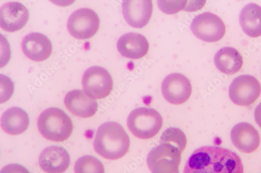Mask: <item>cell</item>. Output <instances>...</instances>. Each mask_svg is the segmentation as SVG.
I'll use <instances>...</instances> for the list:
<instances>
[{
    "label": "cell",
    "mask_w": 261,
    "mask_h": 173,
    "mask_svg": "<svg viewBox=\"0 0 261 173\" xmlns=\"http://www.w3.org/2000/svg\"><path fill=\"white\" fill-rule=\"evenodd\" d=\"M184 173H244L242 161L233 151L216 146L195 150L185 165Z\"/></svg>",
    "instance_id": "1"
},
{
    "label": "cell",
    "mask_w": 261,
    "mask_h": 173,
    "mask_svg": "<svg viewBox=\"0 0 261 173\" xmlns=\"http://www.w3.org/2000/svg\"><path fill=\"white\" fill-rule=\"evenodd\" d=\"M129 138L120 124L107 122L102 124L94 141L96 153L103 158L110 160H118L128 152Z\"/></svg>",
    "instance_id": "2"
},
{
    "label": "cell",
    "mask_w": 261,
    "mask_h": 173,
    "mask_svg": "<svg viewBox=\"0 0 261 173\" xmlns=\"http://www.w3.org/2000/svg\"><path fill=\"white\" fill-rule=\"evenodd\" d=\"M37 125L43 137L56 142L67 140L73 129L71 118L57 107H50L43 111L39 117Z\"/></svg>",
    "instance_id": "3"
},
{
    "label": "cell",
    "mask_w": 261,
    "mask_h": 173,
    "mask_svg": "<svg viewBox=\"0 0 261 173\" xmlns=\"http://www.w3.org/2000/svg\"><path fill=\"white\" fill-rule=\"evenodd\" d=\"M163 124L162 117L155 109L138 107L129 114L127 126L129 131L136 137L146 140L155 136Z\"/></svg>",
    "instance_id": "4"
},
{
    "label": "cell",
    "mask_w": 261,
    "mask_h": 173,
    "mask_svg": "<svg viewBox=\"0 0 261 173\" xmlns=\"http://www.w3.org/2000/svg\"><path fill=\"white\" fill-rule=\"evenodd\" d=\"M181 154L177 146L161 142L150 151L147 163L151 173H180Z\"/></svg>",
    "instance_id": "5"
},
{
    "label": "cell",
    "mask_w": 261,
    "mask_h": 173,
    "mask_svg": "<svg viewBox=\"0 0 261 173\" xmlns=\"http://www.w3.org/2000/svg\"><path fill=\"white\" fill-rule=\"evenodd\" d=\"M82 85L84 91L91 98L101 99L111 94L114 82L111 75L105 69L95 66L85 72Z\"/></svg>",
    "instance_id": "6"
},
{
    "label": "cell",
    "mask_w": 261,
    "mask_h": 173,
    "mask_svg": "<svg viewBox=\"0 0 261 173\" xmlns=\"http://www.w3.org/2000/svg\"><path fill=\"white\" fill-rule=\"evenodd\" d=\"M100 19L97 14L89 8H82L74 12L67 24L71 36L80 40L93 37L98 31Z\"/></svg>",
    "instance_id": "7"
},
{
    "label": "cell",
    "mask_w": 261,
    "mask_h": 173,
    "mask_svg": "<svg viewBox=\"0 0 261 173\" xmlns=\"http://www.w3.org/2000/svg\"><path fill=\"white\" fill-rule=\"evenodd\" d=\"M191 30L196 37L207 42L220 40L226 33L225 25L222 19L210 12L196 16L193 19Z\"/></svg>",
    "instance_id": "8"
},
{
    "label": "cell",
    "mask_w": 261,
    "mask_h": 173,
    "mask_svg": "<svg viewBox=\"0 0 261 173\" xmlns=\"http://www.w3.org/2000/svg\"><path fill=\"white\" fill-rule=\"evenodd\" d=\"M261 86L258 80L253 76L243 75L233 79L229 89L230 100L235 104L248 106L259 97Z\"/></svg>",
    "instance_id": "9"
},
{
    "label": "cell",
    "mask_w": 261,
    "mask_h": 173,
    "mask_svg": "<svg viewBox=\"0 0 261 173\" xmlns=\"http://www.w3.org/2000/svg\"><path fill=\"white\" fill-rule=\"evenodd\" d=\"M165 99L169 103L179 105L190 98L192 91L190 80L180 73L171 74L165 77L162 85Z\"/></svg>",
    "instance_id": "10"
},
{
    "label": "cell",
    "mask_w": 261,
    "mask_h": 173,
    "mask_svg": "<svg viewBox=\"0 0 261 173\" xmlns=\"http://www.w3.org/2000/svg\"><path fill=\"white\" fill-rule=\"evenodd\" d=\"M122 9L124 18L129 26L142 28L148 23L153 7L151 0H125Z\"/></svg>",
    "instance_id": "11"
},
{
    "label": "cell",
    "mask_w": 261,
    "mask_h": 173,
    "mask_svg": "<svg viewBox=\"0 0 261 173\" xmlns=\"http://www.w3.org/2000/svg\"><path fill=\"white\" fill-rule=\"evenodd\" d=\"M30 18L28 9L17 2L8 3L0 10V25L5 31L15 32L22 29Z\"/></svg>",
    "instance_id": "12"
},
{
    "label": "cell",
    "mask_w": 261,
    "mask_h": 173,
    "mask_svg": "<svg viewBox=\"0 0 261 173\" xmlns=\"http://www.w3.org/2000/svg\"><path fill=\"white\" fill-rule=\"evenodd\" d=\"M70 162L68 151L59 146H51L43 150L39 159L41 168L47 173H63Z\"/></svg>",
    "instance_id": "13"
},
{
    "label": "cell",
    "mask_w": 261,
    "mask_h": 173,
    "mask_svg": "<svg viewBox=\"0 0 261 173\" xmlns=\"http://www.w3.org/2000/svg\"><path fill=\"white\" fill-rule=\"evenodd\" d=\"M230 136L234 147L243 153H252L260 144V136L257 130L248 123L236 125L231 130Z\"/></svg>",
    "instance_id": "14"
},
{
    "label": "cell",
    "mask_w": 261,
    "mask_h": 173,
    "mask_svg": "<svg viewBox=\"0 0 261 173\" xmlns=\"http://www.w3.org/2000/svg\"><path fill=\"white\" fill-rule=\"evenodd\" d=\"M64 104L71 113L81 118L92 117L98 110L96 100L83 90L69 92L65 97Z\"/></svg>",
    "instance_id": "15"
},
{
    "label": "cell",
    "mask_w": 261,
    "mask_h": 173,
    "mask_svg": "<svg viewBox=\"0 0 261 173\" xmlns=\"http://www.w3.org/2000/svg\"><path fill=\"white\" fill-rule=\"evenodd\" d=\"M21 48L30 59L41 62L49 58L53 51L52 43L45 35L33 33L26 36L21 42Z\"/></svg>",
    "instance_id": "16"
},
{
    "label": "cell",
    "mask_w": 261,
    "mask_h": 173,
    "mask_svg": "<svg viewBox=\"0 0 261 173\" xmlns=\"http://www.w3.org/2000/svg\"><path fill=\"white\" fill-rule=\"evenodd\" d=\"M117 48L120 53L125 57L140 59L147 53L149 43L143 35L129 33L119 38L117 42Z\"/></svg>",
    "instance_id": "17"
},
{
    "label": "cell",
    "mask_w": 261,
    "mask_h": 173,
    "mask_svg": "<svg viewBox=\"0 0 261 173\" xmlns=\"http://www.w3.org/2000/svg\"><path fill=\"white\" fill-rule=\"evenodd\" d=\"M1 122L6 133L11 135H18L27 131L30 125V118L24 110L14 106L3 114Z\"/></svg>",
    "instance_id": "18"
},
{
    "label": "cell",
    "mask_w": 261,
    "mask_h": 173,
    "mask_svg": "<svg viewBox=\"0 0 261 173\" xmlns=\"http://www.w3.org/2000/svg\"><path fill=\"white\" fill-rule=\"evenodd\" d=\"M214 63L220 71L230 75L240 71L243 65V59L236 49L225 47L216 53Z\"/></svg>",
    "instance_id": "19"
},
{
    "label": "cell",
    "mask_w": 261,
    "mask_h": 173,
    "mask_svg": "<svg viewBox=\"0 0 261 173\" xmlns=\"http://www.w3.org/2000/svg\"><path fill=\"white\" fill-rule=\"evenodd\" d=\"M239 21L244 32L249 37L256 38L261 36V7L250 4L242 10Z\"/></svg>",
    "instance_id": "20"
},
{
    "label": "cell",
    "mask_w": 261,
    "mask_h": 173,
    "mask_svg": "<svg viewBox=\"0 0 261 173\" xmlns=\"http://www.w3.org/2000/svg\"><path fill=\"white\" fill-rule=\"evenodd\" d=\"M75 173H105L102 163L95 157L87 155L79 158L74 166Z\"/></svg>",
    "instance_id": "21"
},
{
    "label": "cell",
    "mask_w": 261,
    "mask_h": 173,
    "mask_svg": "<svg viewBox=\"0 0 261 173\" xmlns=\"http://www.w3.org/2000/svg\"><path fill=\"white\" fill-rule=\"evenodd\" d=\"M161 142H167L177 146L182 153L187 145V137L181 129L171 127L163 133L161 137Z\"/></svg>",
    "instance_id": "22"
},
{
    "label": "cell",
    "mask_w": 261,
    "mask_h": 173,
    "mask_svg": "<svg viewBox=\"0 0 261 173\" xmlns=\"http://www.w3.org/2000/svg\"><path fill=\"white\" fill-rule=\"evenodd\" d=\"M188 1H159L158 5L160 9L168 14H176L182 10L189 11L187 5Z\"/></svg>",
    "instance_id": "23"
},
{
    "label": "cell",
    "mask_w": 261,
    "mask_h": 173,
    "mask_svg": "<svg viewBox=\"0 0 261 173\" xmlns=\"http://www.w3.org/2000/svg\"><path fill=\"white\" fill-rule=\"evenodd\" d=\"M1 173H31L24 166L18 164H11L5 166Z\"/></svg>",
    "instance_id": "24"
},
{
    "label": "cell",
    "mask_w": 261,
    "mask_h": 173,
    "mask_svg": "<svg viewBox=\"0 0 261 173\" xmlns=\"http://www.w3.org/2000/svg\"><path fill=\"white\" fill-rule=\"evenodd\" d=\"M254 119L257 124L261 128V102L256 107Z\"/></svg>",
    "instance_id": "25"
}]
</instances>
